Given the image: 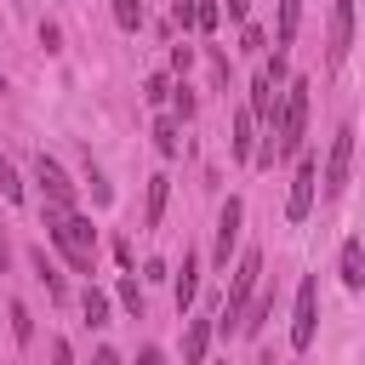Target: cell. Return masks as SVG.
Segmentation results:
<instances>
[{"label": "cell", "mask_w": 365, "mask_h": 365, "mask_svg": "<svg viewBox=\"0 0 365 365\" xmlns=\"http://www.w3.org/2000/svg\"><path fill=\"white\" fill-rule=\"evenodd\" d=\"M154 148L165 154V160H177L182 154V137H177V120L165 114V120H154Z\"/></svg>", "instance_id": "cell-18"}, {"label": "cell", "mask_w": 365, "mask_h": 365, "mask_svg": "<svg viewBox=\"0 0 365 365\" xmlns=\"http://www.w3.org/2000/svg\"><path fill=\"white\" fill-rule=\"evenodd\" d=\"M34 182L46 188V200H51L57 211H74V182H68V171H63L51 154H34Z\"/></svg>", "instance_id": "cell-7"}, {"label": "cell", "mask_w": 365, "mask_h": 365, "mask_svg": "<svg viewBox=\"0 0 365 365\" xmlns=\"http://www.w3.org/2000/svg\"><path fill=\"white\" fill-rule=\"evenodd\" d=\"M6 257H11V245H6V222H0V274H6Z\"/></svg>", "instance_id": "cell-36"}, {"label": "cell", "mask_w": 365, "mask_h": 365, "mask_svg": "<svg viewBox=\"0 0 365 365\" xmlns=\"http://www.w3.org/2000/svg\"><path fill=\"white\" fill-rule=\"evenodd\" d=\"M68 234H74V240H80L86 251H97V228H91V222H86L80 211H68Z\"/></svg>", "instance_id": "cell-25"}, {"label": "cell", "mask_w": 365, "mask_h": 365, "mask_svg": "<svg viewBox=\"0 0 365 365\" xmlns=\"http://www.w3.org/2000/svg\"><path fill=\"white\" fill-rule=\"evenodd\" d=\"M86 182H91V200H97V205H108V200H114V188L103 182V171L91 165V154H86Z\"/></svg>", "instance_id": "cell-24"}, {"label": "cell", "mask_w": 365, "mask_h": 365, "mask_svg": "<svg viewBox=\"0 0 365 365\" xmlns=\"http://www.w3.org/2000/svg\"><path fill=\"white\" fill-rule=\"evenodd\" d=\"M194 108H200V97H194L188 86H177V91H171V114H177V120H194Z\"/></svg>", "instance_id": "cell-23"}, {"label": "cell", "mask_w": 365, "mask_h": 365, "mask_svg": "<svg viewBox=\"0 0 365 365\" xmlns=\"http://www.w3.org/2000/svg\"><path fill=\"white\" fill-rule=\"evenodd\" d=\"M336 274H342L348 291H365V240H342V251H336Z\"/></svg>", "instance_id": "cell-10"}, {"label": "cell", "mask_w": 365, "mask_h": 365, "mask_svg": "<svg viewBox=\"0 0 365 365\" xmlns=\"http://www.w3.org/2000/svg\"><path fill=\"white\" fill-rule=\"evenodd\" d=\"M114 23H120L125 34H137V29H143V0H114Z\"/></svg>", "instance_id": "cell-21"}, {"label": "cell", "mask_w": 365, "mask_h": 365, "mask_svg": "<svg viewBox=\"0 0 365 365\" xmlns=\"http://www.w3.org/2000/svg\"><path fill=\"white\" fill-rule=\"evenodd\" d=\"M80 314H86V325H108V291L86 285V291H80Z\"/></svg>", "instance_id": "cell-17"}, {"label": "cell", "mask_w": 365, "mask_h": 365, "mask_svg": "<svg viewBox=\"0 0 365 365\" xmlns=\"http://www.w3.org/2000/svg\"><path fill=\"white\" fill-rule=\"evenodd\" d=\"M348 165H354V125H336L331 154H325V200H342V188H348Z\"/></svg>", "instance_id": "cell-4"}, {"label": "cell", "mask_w": 365, "mask_h": 365, "mask_svg": "<svg viewBox=\"0 0 365 365\" xmlns=\"http://www.w3.org/2000/svg\"><path fill=\"white\" fill-rule=\"evenodd\" d=\"M0 194H6L11 205L23 200V182H17V171H11V160H6V154H0Z\"/></svg>", "instance_id": "cell-27"}, {"label": "cell", "mask_w": 365, "mask_h": 365, "mask_svg": "<svg viewBox=\"0 0 365 365\" xmlns=\"http://www.w3.org/2000/svg\"><path fill=\"white\" fill-rule=\"evenodd\" d=\"M240 40H245V51H262V46H268V40H262V29H251V23H245V34H240Z\"/></svg>", "instance_id": "cell-32"}, {"label": "cell", "mask_w": 365, "mask_h": 365, "mask_svg": "<svg viewBox=\"0 0 365 365\" xmlns=\"http://www.w3.org/2000/svg\"><path fill=\"white\" fill-rule=\"evenodd\" d=\"M234 160H257V114L251 108L234 114Z\"/></svg>", "instance_id": "cell-12"}, {"label": "cell", "mask_w": 365, "mask_h": 365, "mask_svg": "<svg viewBox=\"0 0 365 365\" xmlns=\"http://www.w3.org/2000/svg\"><path fill=\"white\" fill-rule=\"evenodd\" d=\"M6 319H11V336H17V342H34V319H29V308H23L17 297L6 302Z\"/></svg>", "instance_id": "cell-20"}, {"label": "cell", "mask_w": 365, "mask_h": 365, "mask_svg": "<svg viewBox=\"0 0 365 365\" xmlns=\"http://www.w3.org/2000/svg\"><path fill=\"white\" fill-rule=\"evenodd\" d=\"M194 11H200V0H171V23H177L182 34L194 29Z\"/></svg>", "instance_id": "cell-28"}, {"label": "cell", "mask_w": 365, "mask_h": 365, "mask_svg": "<svg viewBox=\"0 0 365 365\" xmlns=\"http://www.w3.org/2000/svg\"><path fill=\"white\" fill-rule=\"evenodd\" d=\"M188 63H194V46H171V68L188 74Z\"/></svg>", "instance_id": "cell-29"}, {"label": "cell", "mask_w": 365, "mask_h": 365, "mask_svg": "<svg viewBox=\"0 0 365 365\" xmlns=\"http://www.w3.org/2000/svg\"><path fill=\"white\" fill-rule=\"evenodd\" d=\"M0 91H6V68H0Z\"/></svg>", "instance_id": "cell-37"}, {"label": "cell", "mask_w": 365, "mask_h": 365, "mask_svg": "<svg viewBox=\"0 0 365 365\" xmlns=\"http://www.w3.org/2000/svg\"><path fill=\"white\" fill-rule=\"evenodd\" d=\"M171 297H177V314L194 308V297H200V251H182V268L171 279Z\"/></svg>", "instance_id": "cell-9"}, {"label": "cell", "mask_w": 365, "mask_h": 365, "mask_svg": "<svg viewBox=\"0 0 365 365\" xmlns=\"http://www.w3.org/2000/svg\"><path fill=\"white\" fill-rule=\"evenodd\" d=\"M240 222H245V205L228 194V200H222V211H217V245H211V268H228V257H234V245H240Z\"/></svg>", "instance_id": "cell-6"}, {"label": "cell", "mask_w": 365, "mask_h": 365, "mask_svg": "<svg viewBox=\"0 0 365 365\" xmlns=\"http://www.w3.org/2000/svg\"><path fill=\"white\" fill-rule=\"evenodd\" d=\"M314 331H319V279L302 274V285H297V314H291V348L308 354V348H314Z\"/></svg>", "instance_id": "cell-3"}, {"label": "cell", "mask_w": 365, "mask_h": 365, "mask_svg": "<svg viewBox=\"0 0 365 365\" xmlns=\"http://www.w3.org/2000/svg\"><path fill=\"white\" fill-rule=\"evenodd\" d=\"M91 365H125V359H120L114 348H97V359H91Z\"/></svg>", "instance_id": "cell-34"}, {"label": "cell", "mask_w": 365, "mask_h": 365, "mask_svg": "<svg viewBox=\"0 0 365 365\" xmlns=\"http://www.w3.org/2000/svg\"><path fill=\"white\" fill-rule=\"evenodd\" d=\"M114 297H120V308H125V314H131V319H143V285H137V279H131V274H125V279H120V285H114Z\"/></svg>", "instance_id": "cell-19"}, {"label": "cell", "mask_w": 365, "mask_h": 365, "mask_svg": "<svg viewBox=\"0 0 365 365\" xmlns=\"http://www.w3.org/2000/svg\"><path fill=\"white\" fill-rule=\"evenodd\" d=\"M165 194H171V177H148V194H143V228H160V217H165Z\"/></svg>", "instance_id": "cell-13"}, {"label": "cell", "mask_w": 365, "mask_h": 365, "mask_svg": "<svg viewBox=\"0 0 365 365\" xmlns=\"http://www.w3.org/2000/svg\"><path fill=\"white\" fill-rule=\"evenodd\" d=\"M314 194H319V160H314V154H302V160H297V177H291L285 217H291V222H302V217L314 211Z\"/></svg>", "instance_id": "cell-5"}, {"label": "cell", "mask_w": 365, "mask_h": 365, "mask_svg": "<svg viewBox=\"0 0 365 365\" xmlns=\"http://www.w3.org/2000/svg\"><path fill=\"white\" fill-rule=\"evenodd\" d=\"M137 365H165V354H160V348H143V354H137Z\"/></svg>", "instance_id": "cell-35"}, {"label": "cell", "mask_w": 365, "mask_h": 365, "mask_svg": "<svg viewBox=\"0 0 365 365\" xmlns=\"http://www.w3.org/2000/svg\"><path fill=\"white\" fill-rule=\"evenodd\" d=\"M302 131H308V80H291L285 86V103H279V120H274V148L279 154H297L302 148Z\"/></svg>", "instance_id": "cell-2"}, {"label": "cell", "mask_w": 365, "mask_h": 365, "mask_svg": "<svg viewBox=\"0 0 365 365\" xmlns=\"http://www.w3.org/2000/svg\"><path fill=\"white\" fill-rule=\"evenodd\" d=\"M217 23H222V6H217V0H200V11H194V29H200V34H211Z\"/></svg>", "instance_id": "cell-26"}, {"label": "cell", "mask_w": 365, "mask_h": 365, "mask_svg": "<svg viewBox=\"0 0 365 365\" xmlns=\"http://www.w3.org/2000/svg\"><path fill=\"white\" fill-rule=\"evenodd\" d=\"M245 11H251V0H228V17L234 23H245Z\"/></svg>", "instance_id": "cell-33"}, {"label": "cell", "mask_w": 365, "mask_h": 365, "mask_svg": "<svg viewBox=\"0 0 365 365\" xmlns=\"http://www.w3.org/2000/svg\"><path fill=\"white\" fill-rule=\"evenodd\" d=\"M211 336H217V319H188V331H182V365H205Z\"/></svg>", "instance_id": "cell-11"}, {"label": "cell", "mask_w": 365, "mask_h": 365, "mask_svg": "<svg viewBox=\"0 0 365 365\" xmlns=\"http://www.w3.org/2000/svg\"><path fill=\"white\" fill-rule=\"evenodd\" d=\"M257 291H262V257H257V251H245V257H240V268H234L228 302H222V314H217V336H240L245 308H251V297H257Z\"/></svg>", "instance_id": "cell-1"}, {"label": "cell", "mask_w": 365, "mask_h": 365, "mask_svg": "<svg viewBox=\"0 0 365 365\" xmlns=\"http://www.w3.org/2000/svg\"><path fill=\"white\" fill-rule=\"evenodd\" d=\"M29 262H34V279L46 285V297H51V302H63V297H68V285H63V274L51 268V257H46V251L34 245V251H29Z\"/></svg>", "instance_id": "cell-14"}, {"label": "cell", "mask_w": 365, "mask_h": 365, "mask_svg": "<svg viewBox=\"0 0 365 365\" xmlns=\"http://www.w3.org/2000/svg\"><path fill=\"white\" fill-rule=\"evenodd\" d=\"M297 23H302V0H279V29H274V51L285 57L291 40H297Z\"/></svg>", "instance_id": "cell-15"}, {"label": "cell", "mask_w": 365, "mask_h": 365, "mask_svg": "<svg viewBox=\"0 0 365 365\" xmlns=\"http://www.w3.org/2000/svg\"><path fill=\"white\" fill-rule=\"evenodd\" d=\"M114 262H120V268H137V251H131V240H114Z\"/></svg>", "instance_id": "cell-30"}, {"label": "cell", "mask_w": 365, "mask_h": 365, "mask_svg": "<svg viewBox=\"0 0 365 365\" xmlns=\"http://www.w3.org/2000/svg\"><path fill=\"white\" fill-rule=\"evenodd\" d=\"M274 314V291L262 285L257 297H251V308H245V325H240V336H262V319Z\"/></svg>", "instance_id": "cell-16"}, {"label": "cell", "mask_w": 365, "mask_h": 365, "mask_svg": "<svg viewBox=\"0 0 365 365\" xmlns=\"http://www.w3.org/2000/svg\"><path fill=\"white\" fill-rule=\"evenodd\" d=\"M171 91H177V86H171V74H148V86H143V97H148L154 108H160V103H171Z\"/></svg>", "instance_id": "cell-22"}, {"label": "cell", "mask_w": 365, "mask_h": 365, "mask_svg": "<svg viewBox=\"0 0 365 365\" xmlns=\"http://www.w3.org/2000/svg\"><path fill=\"white\" fill-rule=\"evenodd\" d=\"M348 46H354V0H331V46H325L331 68L348 57Z\"/></svg>", "instance_id": "cell-8"}, {"label": "cell", "mask_w": 365, "mask_h": 365, "mask_svg": "<svg viewBox=\"0 0 365 365\" xmlns=\"http://www.w3.org/2000/svg\"><path fill=\"white\" fill-rule=\"evenodd\" d=\"M51 365H74V348L63 336H51Z\"/></svg>", "instance_id": "cell-31"}]
</instances>
